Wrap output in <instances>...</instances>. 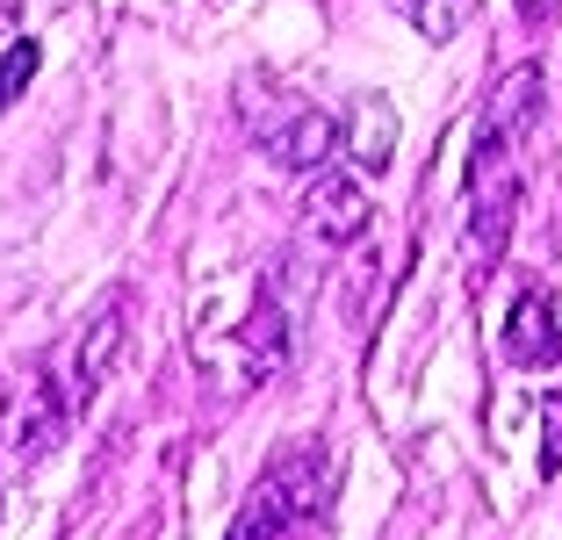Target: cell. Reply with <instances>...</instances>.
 I'll use <instances>...</instances> for the list:
<instances>
[{"instance_id":"8992f818","label":"cell","mask_w":562,"mask_h":540,"mask_svg":"<svg viewBox=\"0 0 562 540\" xmlns=\"http://www.w3.org/2000/svg\"><path fill=\"white\" fill-rule=\"evenodd\" d=\"M368 216H375V202H368V188L353 173H311V188H303V230H311L317 246H353L368 230Z\"/></svg>"},{"instance_id":"9c48e42d","label":"cell","mask_w":562,"mask_h":540,"mask_svg":"<svg viewBox=\"0 0 562 540\" xmlns=\"http://www.w3.org/2000/svg\"><path fill=\"white\" fill-rule=\"evenodd\" d=\"M404 22H412L426 44H447V36H462L469 15H476V0H397Z\"/></svg>"},{"instance_id":"ba28073f","label":"cell","mask_w":562,"mask_h":540,"mask_svg":"<svg viewBox=\"0 0 562 540\" xmlns=\"http://www.w3.org/2000/svg\"><path fill=\"white\" fill-rule=\"evenodd\" d=\"M390 131H397V109H390L382 94H361V101H353V115H347V131H339V145L375 173V166H390V151H397V137H390Z\"/></svg>"},{"instance_id":"52a82bcc","label":"cell","mask_w":562,"mask_h":540,"mask_svg":"<svg viewBox=\"0 0 562 540\" xmlns=\"http://www.w3.org/2000/svg\"><path fill=\"white\" fill-rule=\"evenodd\" d=\"M267 151H274L281 166H296V173H325L331 151H339V123H331L325 109H289V123L267 131Z\"/></svg>"},{"instance_id":"30bf717a","label":"cell","mask_w":562,"mask_h":540,"mask_svg":"<svg viewBox=\"0 0 562 540\" xmlns=\"http://www.w3.org/2000/svg\"><path fill=\"white\" fill-rule=\"evenodd\" d=\"M36 58H44V50H36L30 36H15V44L0 50V109L30 94V80H36Z\"/></svg>"},{"instance_id":"5b68a950","label":"cell","mask_w":562,"mask_h":540,"mask_svg":"<svg viewBox=\"0 0 562 540\" xmlns=\"http://www.w3.org/2000/svg\"><path fill=\"white\" fill-rule=\"evenodd\" d=\"M497 346H505V360L527 368V375H541V368H555V360H562V317H555V295H548L541 281H519Z\"/></svg>"},{"instance_id":"277c9868","label":"cell","mask_w":562,"mask_h":540,"mask_svg":"<svg viewBox=\"0 0 562 540\" xmlns=\"http://www.w3.org/2000/svg\"><path fill=\"white\" fill-rule=\"evenodd\" d=\"M116 353H123V303H101L94 317H87L80 331H72V346L50 368H58V382H66V396L72 404H94V390L109 382V368H116Z\"/></svg>"},{"instance_id":"8fae6325","label":"cell","mask_w":562,"mask_h":540,"mask_svg":"<svg viewBox=\"0 0 562 540\" xmlns=\"http://www.w3.org/2000/svg\"><path fill=\"white\" fill-rule=\"evenodd\" d=\"M541 418H548V447H541V475H555V469H562V396H548V404H541Z\"/></svg>"},{"instance_id":"7c38bea8","label":"cell","mask_w":562,"mask_h":540,"mask_svg":"<svg viewBox=\"0 0 562 540\" xmlns=\"http://www.w3.org/2000/svg\"><path fill=\"white\" fill-rule=\"evenodd\" d=\"M555 8H562V0H519V15H527V22H548Z\"/></svg>"},{"instance_id":"6da1fadb","label":"cell","mask_w":562,"mask_h":540,"mask_svg":"<svg viewBox=\"0 0 562 540\" xmlns=\"http://www.w3.org/2000/svg\"><path fill=\"white\" fill-rule=\"evenodd\" d=\"M541 115V66H513L497 80V94L483 101V123L469 137V166H462V195H469V238H476V274H491V260L513 238L519 216V180H527V137Z\"/></svg>"},{"instance_id":"7a4b0ae2","label":"cell","mask_w":562,"mask_h":540,"mask_svg":"<svg viewBox=\"0 0 562 540\" xmlns=\"http://www.w3.org/2000/svg\"><path fill=\"white\" fill-rule=\"evenodd\" d=\"M325 491H331V475H325V447H317V440L281 447V454L267 461L260 491L246 497V511L232 519V533H224V540H281L296 519L325 511Z\"/></svg>"},{"instance_id":"3957f363","label":"cell","mask_w":562,"mask_h":540,"mask_svg":"<svg viewBox=\"0 0 562 540\" xmlns=\"http://www.w3.org/2000/svg\"><path fill=\"white\" fill-rule=\"evenodd\" d=\"M72 418H80V404H72L66 396V382H58V368H30V375H22V390H15V454L22 461H36V454H50V447L66 440V426Z\"/></svg>"}]
</instances>
